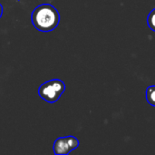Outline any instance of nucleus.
<instances>
[{
	"instance_id": "obj_1",
	"label": "nucleus",
	"mask_w": 155,
	"mask_h": 155,
	"mask_svg": "<svg viewBox=\"0 0 155 155\" xmlns=\"http://www.w3.org/2000/svg\"><path fill=\"white\" fill-rule=\"evenodd\" d=\"M31 19L37 30L47 33L56 28L60 22V15L52 5L42 4L34 9Z\"/></svg>"
},
{
	"instance_id": "obj_2",
	"label": "nucleus",
	"mask_w": 155,
	"mask_h": 155,
	"mask_svg": "<svg viewBox=\"0 0 155 155\" xmlns=\"http://www.w3.org/2000/svg\"><path fill=\"white\" fill-rule=\"evenodd\" d=\"M64 90L65 84L62 80L52 79L39 86L38 94L43 100L48 103H54L61 97Z\"/></svg>"
},
{
	"instance_id": "obj_3",
	"label": "nucleus",
	"mask_w": 155,
	"mask_h": 155,
	"mask_svg": "<svg viewBox=\"0 0 155 155\" xmlns=\"http://www.w3.org/2000/svg\"><path fill=\"white\" fill-rule=\"evenodd\" d=\"M79 146V141L74 136L57 138L54 143V153L56 155H66Z\"/></svg>"
},
{
	"instance_id": "obj_4",
	"label": "nucleus",
	"mask_w": 155,
	"mask_h": 155,
	"mask_svg": "<svg viewBox=\"0 0 155 155\" xmlns=\"http://www.w3.org/2000/svg\"><path fill=\"white\" fill-rule=\"evenodd\" d=\"M146 100H147V102L151 105L155 106V85L150 86V87L147 88V91H146Z\"/></svg>"
},
{
	"instance_id": "obj_5",
	"label": "nucleus",
	"mask_w": 155,
	"mask_h": 155,
	"mask_svg": "<svg viewBox=\"0 0 155 155\" xmlns=\"http://www.w3.org/2000/svg\"><path fill=\"white\" fill-rule=\"evenodd\" d=\"M147 24H148V26L155 32V8L153 10H152L151 13L149 14L147 17Z\"/></svg>"
},
{
	"instance_id": "obj_6",
	"label": "nucleus",
	"mask_w": 155,
	"mask_h": 155,
	"mask_svg": "<svg viewBox=\"0 0 155 155\" xmlns=\"http://www.w3.org/2000/svg\"><path fill=\"white\" fill-rule=\"evenodd\" d=\"M2 14H3V7H2V5H0V17H1Z\"/></svg>"
}]
</instances>
